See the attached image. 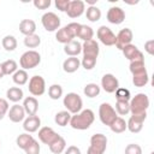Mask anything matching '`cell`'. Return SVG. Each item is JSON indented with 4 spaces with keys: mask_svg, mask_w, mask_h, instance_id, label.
<instances>
[{
    "mask_svg": "<svg viewBox=\"0 0 154 154\" xmlns=\"http://www.w3.org/2000/svg\"><path fill=\"white\" fill-rule=\"evenodd\" d=\"M95 120V114L91 109H82L81 112L71 116L70 119V125L75 130H87L90 128V125Z\"/></svg>",
    "mask_w": 154,
    "mask_h": 154,
    "instance_id": "6da1fadb",
    "label": "cell"
},
{
    "mask_svg": "<svg viewBox=\"0 0 154 154\" xmlns=\"http://www.w3.org/2000/svg\"><path fill=\"white\" fill-rule=\"evenodd\" d=\"M131 116L147 118V109L149 107V97L144 93H138L129 101Z\"/></svg>",
    "mask_w": 154,
    "mask_h": 154,
    "instance_id": "7a4b0ae2",
    "label": "cell"
},
{
    "mask_svg": "<svg viewBox=\"0 0 154 154\" xmlns=\"http://www.w3.org/2000/svg\"><path fill=\"white\" fill-rule=\"evenodd\" d=\"M79 26H81L79 23L72 22V23H69L67 25L60 28L55 32L57 41L60 42V43H63V45H66V43L71 42L75 37H77V32L79 30Z\"/></svg>",
    "mask_w": 154,
    "mask_h": 154,
    "instance_id": "3957f363",
    "label": "cell"
},
{
    "mask_svg": "<svg viewBox=\"0 0 154 154\" xmlns=\"http://www.w3.org/2000/svg\"><path fill=\"white\" fill-rule=\"evenodd\" d=\"M63 103L66 111L70 112L71 114H76L81 112L83 107V100L77 93H67L63 99Z\"/></svg>",
    "mask_w": 154,
    "mask_h": 154,
    "instance_id": "277c9868",
    "label": "cell"
},
{
    "mask_svg": "<svg viewBox=\"0 0 154 154\" xmlns=\"http://www.w3.org/2000/svg\"><path fill=\"white\" fill-rule=\"evenodd\" d=\"M107 148V137L103 134H94L90 137V146L87 154H103Z\"/></svg>",
    "mask_w": 154,
    "mask_h": 154,
    "instance_id": "5b68a950",
    "label": "cell"
},
{
    "mask_svg": "<svg viewBox=\"0 0 154 154\" xmlns=\"http://www.w3.org/2000/svg\"><path fill=\"white\" fill-rule=\"evenodd\" d=\"M41 63V55L36 51H26L22 54L19 59V65L23 70H30L36 67Z\"/></svg>",
    "mask_w": 154,
    "mask_h": 154,
    "instance_id": "8992f818",
    "label": "cell"
},
{
    "mask_svg": "<svg viewBox=\"0 0 154 154\" xmlns=\"http://www.w3.org/2000/svg\"><path fill=\"white\" fill-rule=\"evenodd\" d=\"M117 112L114 109V107L108 103V102H102L99 107V118H100V122L103 124V125H107L109 126L117 118Z\"/></svg>",
    "mask_w": 154,
    "mask_h": 154,
    "instance_id": "52a82bcc",
    "label": "cell"
},
{
    "mask_svg": "<svg viewBox=\"0 0 154 154\" xmlns=\"http://www.w3.org/2000/svg\"><path fill=\"white\" fill-rule=\"evenodd\" d=\"M41 23L45 30L53 32L60 29V18L54 12H46L41 17Z\"/></svg>",
    "mask_w": 154,
    "mask_h": 154,
    "instance_id": "ba28073f",
    "label": "cell"
},
{
    "mask_svg": "<svg viewBox=\"0 0 154 154\" xmlns=\"http://www.w3.org/2000/svg\"><path fill=\"white\" fill-rule=\"evenodd\" d=\"M30 94L32 96H41L46 91V82L42 76H32L29 79V87H28Z\"/></svg>",
    "mask_w": 154,
    "mask_h": 154,
    "instance_id": "9c48e42d",
    "label": "cell"
},
{
    "mask_svg": "<svg viewBox=\"0 0 154 154\" xmlns=\"http://www.w3.org/2000/svg\"><path fill=\"white\" fill-rule=\"evenodd\" d=\"M99 41L105 46H114L116 45V34L106 25H101L96 31Z\"/></svg>",
    "mask_w": 154,
    "mask_h": 154,
    "instance_id": "30bf717a",
    "label": "cell"
},
{
    "mask_svg": "<svg viewBox=\"0 0 154 154\" xmlns=\"http://www.w3.org/2000/svg\"><path fill=\"white\" fill-rule=\"evenodd\" d=\"M132 38H134V34H132L131 29L124 28V29H122V30L116 35V45H114V46H116L118 49L122 51L125 46H128V45L131 43Z\"/></svg>",
    "mask_w": 154,
    "mask_h": 154,
    "instance_id": "8fae6325",
    "label": "cell"
},
{
    "mask_svg": "<svg viewBox=\"0 0 154 154\" xmlns=\"http://www.w3.org/2000/svg\"><path fill=\"white\" fill-rule=\"evenodd\" d=\"M106 17H107V20L111 24L118 25V24H122L125 20V12L119 6H112V7L108 8Z\"/></svg>",
    "mask_w": 154,
    "mask_h": 154,
    "instance_id": "7c38bea8",
    "label": "cell"
},
{
    "mask_svg": "<svg viewBox=\"0 0 154 154\" xmlns=\"http://www.w3.org/2000/svg\"><path fill=\"white\" fill-rule=\"evenodd\" d=\"M101 87H102V89L106 93L112 94V93H114L119 88V81H118V78L114 75L106 73L101 78Z\"/></svg>",
    "mask_w": 154,
    "mask_h": 154,
    "instance_id": "4fadbf2b",
    "label": "cell"
},
{
    "mask_svg": "<svg viewBox=\"0 0 154 154\" xmlns=\"http://www.w3.org/2000/svg\"><path fill=\"white\" fill-rule=\"evenodd\" d=\"M60 137V135L59 134H57L52 128H49V126H43V128H41L40 130H38V140L42 142V143H45V144H47V146H51L53 142H55L58 138Z\"/></svg>",
    "mask_w": 154,
    "mask_h": 154,
    "instance_id": "5bb4252c",
    "label": "cell"
},
{
    "mask_svg": "<svg viewBox=\"0 0 154 154\" xmlns=\"http://www.w3.org/2000/svg\"><path fill=\"white\" fill-rule=\"evenodd\" d=\"M85 11V2L82 0H72L69 4V7L66 10V13L70 18H78L81 17Z\"/></svg>",
    "mask_w": 154,
    "mask_h": 154,
    "instance_id": "9a60e30c",
    "label": "cell"
},
{
    "mask_svg": "<svg viewBox=\"0 0 154 154\" xmlns=\"http://www.w3.org/2000/svg\"><path fill=\"white\" fill-rule=\"evenodd\" d=\"M7 117L10 118V120L12 123H19L25 119V111L22 105L14 103L13 106L10 107V109L7 112Z\"/></svg>",
    "mask_w": 154,
    "mask_h": 154,
    "instance_id": "2e32d148",
    "label": "cell"
},
{
    "mask_svg": "<svg viewBox=\"0 0 154 154\" xmlns=\"http://www.w3.org/2000/svg\"><path fill=\"white\" fill-rule=\"evenodd\" d=\"M41 126V119L38 116H28L23 122V129L28 134L36 132Z\"/></svg>",
    "mask_w": 154,
    "mask_h": 154,
    "instance_id": "e0dca14e",
    "label": "cell"
},
{
    "mask_svg": "<svg viewBox=\"0 0 154 154\" xmlns=\"http://www.w3.org/2000/svg\"><path fill=\"white\" fill-rule=\"evenodd\" d=\"M82 53H83V55H89V57H95V58H97V55H99V53H100L99 43H97L94 38L83 42V45H82Z\"/></svg>",
    "mask_w": 154,
    "mask_h": 154,
    "instance_id": "ac0fdd59",
    "label": "cell"
},
{
    "mask_svg": "<svg viewBox=\"0 0 154 154\" xmlns=\"http://www.w3.org/2000/svg\"><path fill=\"white\" fill-rule=\"evenodd\" d=\"M23 108L25 111V114L28 116H36L38 109V101L35 96H28L23 101Z\"/></svg>",
    "mask_w": 154,
    "mask_h": 154,
    "instance_id": "d6986e66",
    "label": "cell"
},
{
    "mask_svg": "<svg viewBox=\"0 0 154 154\" xmlns=\"http://www.w3.org/2000/svg\"><path fill=\"white\" fill-rule=\"evenodd\" d=\"M144 119H146V118L131 116V117L129 118V120L126 122V129H128L130 132H132V134L140 132V131L142 130V128H143Z\"/></svg>",
    "mask_w": 154,
    "mask_h": 154,
    "instance_id": "ffe728a7",
    "label": "cell"
},
{
    "mask_svg": "<svg viewBox=\"0 0 154 154\" xmlns=\"http://www.w3.org/2000/svg\"><path fill=\"white\" fill-rule=\"evenodd\" d=\"M122 52H123L124 57H125L128 60H130V61H132V60H135V59H138V58H143V53H142L135 45H132V43L125 46V47L122 49Z\"/></svg>",
    "mask_w": 154,
    "mask_h": 154,
    "instance_id": "44dd1931",
    "label": "cell"
},
{
    "mask_svg": "<svg viewBox=\"0 0 154 154\" xmlns=\"http://www.w3.org/2000/svg\"><path fill=\"white\" fill-rule=\"evenodd\" d=\"M79 66H81V60L77 57H69L63 63V70L67 73L76 72L79 69Z\"/></svg>",
    "mask_w": 154,
    "mask_h": 154,
    "instance_id": "7402d4cb",
    "label": "cell"
},
{
    "mask_svg": "<svg viewBox=\"0 0 154 154\" xmlns=\"http://www.w3.org/2000/svg\"><path fill=\"white\" fill-rule=\"evenodd\" d=\"M19 31L25 36L32 35L36 31V23L32 19H23L19 23Z\"/></svg>",
    "mask_w": 154,
    "mask_h": 154,
    "instance_id": "603a6c76",
    "label": "cell"
},
{
    "mask_svg": "<svg viewBox=\"0 0 154 154\" xmlns=\"http://www.w3.org/2000/svg\"><path fill=\"white\" fill-rule=\"evenodd\" d=\"M64 52L69 57H77L79 53H82V45L78 41L72 40L71 42L64 45Z\"/></svg>",
    "mask_w": 154,
    "mask_h": 154,
    "instance_id": "cb8c5ba5",
    "label": "cell"
},
{
    "mask_svg": "<svg viewBox=\"0 0 154 154\" xmlns=\"http://www.w3.org/2000/svg\"><path fill=\"white\" fill-rule=\"evenodd\" d=\"M129 70H130V72L132 73V76H134V75L142 73V72H146L147 70H146V64H144V57L130 61Z\"/></svg>",
    "mask_w": 154,
    "mask_h": 154,
    "instance_id": "d4e9b609",
    "label": "cell"
},
{
    "mask_svg": "<svg viewBox=\"0 0 154 154\" xmlns=\"http://www.w3.org/2000/svg\"><path fill=\"white\" fill-rule=\"evenodd\" d=\"M6 96H7V100H10L12 102H18L23 99L24 93H23L22 88H19V87H11L7 89Z\"/></svg>",
    "mask_w": 154,
    "mask_h": 154,
    "instance_id": "484cf974",
    "label": "cell"
},
{
    "mask_svg": "<svg viewBox=\"0 0 154 154\" xmlns=\"http://www.w3.org/2000/svg\"><path fill=\"white\" fill-rule=\"evenodd\" d=\"M93 36H94V30H93V28L89 26V25H85V24H81L79 30H78V32H77V37L85 42V41L93 40Z\"/></svg>",
    "mask_w": 154,
    "mask_h": 154,
    "instance_id": "4316f807",
    "label": "cell"
},
{
    "mask_svg": "<svg viewBox=\"0 0 154 154\" xmlns=\"http://www.w3.org/2000/svg\"><path fill=\"white\" fill-rule=\"evenodd\" d=\"M1 70H2L4 76L13 75L18 70V65L13 59H8V60H5L4 63H1Z\"/></svg>",
    "mask_w": 154,
    "mask_h": 154,
    "instance_id": "83f0119b",
    "label": "cell"
},
{
    "mask_svg": "<svg viewBox=\"0 0 154 154\" xmlns=\"http://www.w3.org/2000/svg\"><path fill=\"white\" fill-rule=\"evenodd\" d=\"M85 17L90 22H97L101 18V10L95 5V6H89L85 10Z\"/></svg>",
    "mask_w": 154,
    "mask_h": 154,
    "instance_id": "f1b7e54d",
    "label": "cell"
},
{
    "mask_svg": "<svg viewBox=\"0 0 154 154\" xmlns=\"http://www.w3.org/2000/svg\"><path fill=\"white\" fill-rule=\"evenodd\" d=\"M12 81L17 84V85H24L28 81H29V76H28V72L23 69L20 70H17L13 75H12Z\"/></svg>",
    "mask_w": 154,
    "mask_h": 154,
    "instance_id": "f546056e",
    "label": "cell"
},
{
    "mask_svg": "<svg viewBox=\"0 0 154 154\" xmlns=\"http://www.w3.org/2000/svg\"><path fill=\"white\" fill-rule=\"evenodd\" d=\"M70 119H71V113L67 111H60L54 117V122L59 126H66L70 123Z\"/></svg>",
    "mask_w": 154,
    "mask_h": 154,
    "instance_id": "4dcf8cb0",
    "label": "cell"
},
{
    "mask_svg": "<svg viewBox=\"0 0 154 154\" xmlns=\"http://www.w3.org/2000/svg\"><path fill=\"white\" fill-rule=\"evenodd\" d=\"M100 91H101V88H100L96 83H88V84H85V87L83 88L84 95H85L87 97H90V99L96 97V96L100 94Z\"/></svg>",
    "mask_w": 154,
    "mask_h": 154,
    "instance_id": "1f68e13d",
    "label": "cell"
},
{
    "mask_svg": "<svg viewBox=\"0 0 154 154\" xmlns=\"http://www.w3.org/2000/svg\"><path fill=\"white\" fill-rule=\"evenodd\" d=\"M34 140H35V138L32 137V135H30V134H28V132H24V134H20V135L17 137L16 143H17V146H18L20 149L24 150Z\"/></svg>",
    "mask_w": 154,
    "mask_h": 154,
    "instance_id": "d6a6232c",
    "label": "cell"
},
{
    "mask_svg": "<svg viewBox=\"0 0 154 154\" xmlns=\"http://www.w3.org/2000/svg\"><path fill=\"white\" fill-rule=\"evenodd\" d=\"M1 45L4 47L5 51L7 52H13L16 48H17V40L13 35H6L2 41H1Z\"/></svg>",
    "mask_w": 154,
    "mask_h": 154,
    "instance_id": "836d02e7",
    "label": "cell"
},
{
    "mask_svg": "<svg viewBox=\"0 0 154 154\" xmlns=\"http://www.w3.org/2000/svg\"><path fill=\"white\" fill-rule=\"evenodd\" d=\"M109 129L114 132V134H122L126 130V122L125 119H123L122 117H117L116 120L109 125Z\"/></svg>",
    "mask_w": 154,
    "mask_h": 154,
    "instance_id": "e575fe53",
    "label": "cell"
},
{
    "mask_svg": "<svg viewBox=\"0 0 154 154\" xmlns=\"http://www.w3.org/2000/svg\"><path fill=\"white\" fill-rule=\"evenodd\" d=\"M49 147V150L53 153V154H60V153H63L65 149H66V141H65V138H63L61 136L55 141V142H53L51 146H48Z\"/></svg>",
    "mask_w": 154,
    "mask_h": 154,
    "instance_id": "d590c367",
    "label": "cell"
},
{
    "mask_svg": "<svg viewBox=\"0 0 154 154\" xmlns=\"http://www.w3.org/2000/svg\"><path fill=\"white\" fill-rule=\"evenodd\" d=\"M148 82H149V76H148L147 71L132 76V83H134L135 87H138V88L144 87V85L148 84Z\"/></svg>",
    "mask_w": 154,
    "mask_h": 154,
    "instance_id": "8d00e7d4",
    "label": "cell"
},
{
    "mask_svg": "<svg viewBox=\"0 0 154 154\" xmlns=\"http://www.w3.org/2000/svg\"><path fill=\"white\" fill-rule=\"evenodd\" d=\"M23 42H24V46L28 47V48H36L41 43V37L36 34H32V35L25 36Z\"/></svg>",
    "mask_w": 154,
    "mask_h": 154,
    "instance_id": "74e56055",
    "label": "cell"
},
{
    "mask_svg": "<svg viewBox=\"0 0 154 154\" xmlns=\"http://www.w3.org/2000/svg\"><path fill=\"white\" fill-rule=\"evenodd\" d=\"M48 96L52 100H59L63 96V87L60 84H52L48 88Z\"/></svg>",
    "mask_w": 154,
    "mask_h": 154,
    "instance_id": "f35d334b",
    "label": "cell"
},
{
    "mask_svg": "<svg viewBox=\"0 0 154 154\" xmlns=\"http://www.w3.org/2000/svg\"><path fill=\"white\" fill-rule=\"evenodd\" d=\"M116 112L119 116H126L130 113V105L129 101H117L116 102Z\"/></svg>",
    "mask_w": 154,
    "mask_h": 154,
    "instance_id": "ab89813d",
    "label": "cell"
},
{
    "mask_svg": "<svg viewBox=\"0 0 154 154\" xmlns=\"http://www.w3.org/2000/svg\"><path fill=\"white\" fill-rule=\"evenodd\" d=\"M96 59L95 57H89V55H83L82 60H81V65L85 69V70H93L96 65Z\"/></svg>",
    "mask_w": 154,
    "mask_h": 154,
    "instance_id": "60d3db41",
    "label": "cell"
},
{
    "mask_svg": "<svg viewBox=\"0 0 154 154\" xmlns=\"http://www.w3.org/2000/svg\"><path fill=\"white\" fill-rule=\"evenodd\" d=\"M114 93H116L117 101H130V99H131L130 91L125 88H118Z\"/></svg>",
    "mask_w": 154,
    "mask_h": 154,
    "instance_id": "b9f144b4",
    "label": "cell"
},
{
    "mask_svg": "<svg viewBox=\"0 0 154 154\" xmlns=\"http://www.w3.org/2000/svg\"><path fill=\"white\" fill-rule=\"evenodd\" d=\"M40 150H41V148H40V144H38V142H37L36 140H34V141L24 149L25 154H40Z\"/></svg>",
    "mask_w": 154,
    "mask_h": 154,
    "instance_id": "7bdbcfd3",
    "label": "cell"
},
{
    "mask_svg": "<svg viewBox=\"0 0 154 154\" xmlns=\"http://www.w3.org/2000/svg\"><path fill=\"white\" fill-rule=\"evenodd\" d=\"M125 154H142V148L137 143H130L125 147Z\"/></svg>",
    "mask_w": 154,
    "mask_h": 154,
    "instance_id": "ee69618b",
    "label": "cell"
},
{
    "mask_svg": "<svg viewBox=\"0 0 154 154\" xmlns=\"http://www.w3.org/2000/svg\"><path fill=\"white\" fill-rule=\"evenodd\" d=\"M10 109V106H8V101L5 100V99H1L0 97V120L7 114Z\"/></svg>",
    "mask_w": 154,
    "mask_h": 154,
    "instance_id": "f6af8a7d",
    "label": "cell"
},
{
    "mask_svg": "<svg viewBox=\"0 0 154 154\" xmlns=\"http://www.w3.org/2000/svg\"><path fill=\"white\" fill-rule=\"evenodd\" d=\"M32 5L38 10H47L51 6V0H34Z\"/></svg>",
    "mask_w": 154,
    "mask_h": 154,
    "instance_id": "bcb514c9",
    "label": "cell"
},
{
    "mask_svg": "<svg viewBox=\"0 0 154 154\" xmlns=\"http://www.w3.org/2000/svg\"><path fill=\"white\" fill-rule=\"evenodd\" d=\"M55 7L61 11V12H66L67 7H69V4H70V0H55Z\"/></svg>",
    "mask_w": 154,
    "mask_h": 154,
    "instance_id": "7dc6e473",
    "label": "cell"
},
{
    "mask_svg": "<svg viewBox=\"0 0 154 154\" xmlns=\"http://www.w3.org/2000/svg\"><path fill=\"white\" fill-rule=\"evenodd\" d=\"M144 51H146L149 55H153V54H154V40H148V41L144 43Z\"/></svg>",
    "mask_w": 154,
    "mask_h": 154,
    "instance_id": "c3c4849f",
    "label": "cell"
},
{
    "mask_svg": "<svg viewBox=\"0 0 154 154\" xmlns=\"http://www.w3.org/2000/svg\"><path fill=\"white\" fill-rule=\"evenodd\" d=\"M64 154H81V149L77 146H69L64 150Z\"/></svg>",
    "mask_w": 154,
    "mask_h": 154,
    "instance_id": "681fc988",
    "label": "cell"
},
{
    "mask_svg": "<svg viewBox=\"0 0 154 154\" xmlns=\"http://www.w3.org/2000/svg\"><path fill=\"white\" fill-rule=\"evenodd\" d=\"M97 0H87V4H89V6H95Z\"/></svg>",
    "mask_w": 154,
    "mask_h": 154,
    "instance_id": "f907efd6",
    "label": "cell"
},
{
    "mask_svg": "<svg viewBox=\"0 0 154 154\" xmlns=\"http://www.w3.org/2000/svg\"><path fill=\"white\" fill-rule=\"evenodd\" d=\"M4 77V73H2V70H1V64H0V79Z\"/></svg>",
    "mask_w": 154,
    "mask_h": 154,
    "instance_id": "816d5d0a",
    "label": "cell"
},
{
    "mask_svg": "<svg viewBox=\"0 0 154 154\" xmlns=\"http://www.w3.org/2000/svg\"><path fill=\"white\" fill-rule=\"evenodd\" d=\"M0 146H1V142H0Z\"/></svg>",
    "mask_w": 154,
    "mask_h": 154,
    "instance_id": "f5cc1de1",
    "label": "cell"
}]
</instances>
